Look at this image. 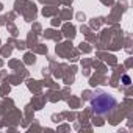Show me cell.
Segmentation results:
<instances>
[{"mask_svg":"<svg viewBox=\"0 0 133 133\" xmlns=\"http://www.w3.org/2000/svg\"><path fill=\"white\" fill-rule=\"evenodd\" d=\"M116 107L117 100L114 99V96L108 92H97L91 99V108L97 116H108L116 110Z\"/></svg>","mask_w":133,"mask_h":133,"instance_id":"6da1fadb","label":"cell"},{"mask_svg":"<svg viewBox=\"0 0 133 133\" xmlns=\"http://www.w3.org/2000/svg\"><path fill=\"white\" fill-rule=\"evenodd\" d=\"M122 83H124L125 86H128V85L131 83V80H130V77H128V75H124V77H122Z\"/></svg>","mask_w":133,"mask_h":133,"instance_id":"7a4b0ae2","label":"cell"}]
</instances>
